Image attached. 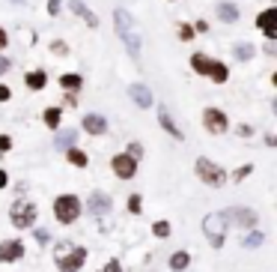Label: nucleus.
<instances>
[{"instance_id":"obj_6","label":"nucleus","mask_w":277,"mask_h":272,"mask_svg":"<svg viewBox=\"0 0 277 272\" xmlns=\"http://www.w3.org/2000/svg\"><path fill=\"white\" fill-rule=\"evenodd\" d=\"M227 218L220 215V212H215V215H206V221H203V231H206V237L212 239V245L215 248H220L224 245V239H227Z\"/></svg>"},{"instance_id":"obj_2","label":"nucleus","mask_w":277,"mask_h":272,"mask_svg":"<svg viewBox=\"0 0 277 272\" xmlns=\"http://www.w3.org/2000/svg\"><path fill=\"white\" fill-rule=\"evenodd\" d=\"M54 260H57V269L60 272H78L87 263V248L84 245L63 242V245H57V251H54Z\"/></svg>"},{"instance_id":"obj_31","label":"nucleus","mask_w":277,"mask_h":272,"mask_svg":"<svg viewBox=\"0 0 277 272\" xmlns=\"http://www.w3.org/2000/svg\"><path fill=\"white\" fill-rule=\"evenodd\" d=\"M51 51H54V54H69V45H66V42H60V39H57V42H54V45H51Z\"/></svg>"},{"instance_id":"obj_35","label":"nucleus","mask_w":277,"mask_h":272,"mask_svg":"<svg viewBox=\"0 0 277 272\" xmlns=\"http://www.w3.org/2000/svg\"><path fill=\"white\" fill-rule=\"evenodd\" d=\"M101 272H123L120 269V263H117V260H110V263H104V269Z\"/></svg>"},{"instance_id":"obj_30","label":"nucleus","mask_w":277,"mask_h":272,"mask_svg":"<svg viewBox=\"0 0 277 272\" xmlns=\"http://www.w3.org/2000/svg\"><path fill=\"white\" fill-rule=\"evenodd\" d=\"M9 150H12V138L0 135V153H9Z\"/></svg>"},{"instance_id":"obj_18","label":"nucleus","mask_w":277,"mask_h":272,"mask_svg":"<svg viewBox=\"0 0 277 272\" xmlns=\"http://www.w3.org/2000/svg\"><path fill=\"white\" fill-rule=\"evenodd\" d=\"M66 159H69L75 168H87V162H90V159H87V153H84L81 147H69V150H66Z\"/></svg>"},{"instance_id":"obj_22","label":"nucleus","mask_w":277,"mask_h":272,"mask_svg":"<svg viewBox=\"0 0 277 272\" xmlns=\"http://www.w3.org/2000/svg\"><path fill=\"white\" fill-rule=\"evenodd\" d=\"M217 15H220V21H227V24H230V21H236V18H239V9H236L233 3H217Z\"/></svg>"},{"instance_id":"obj_10","label":"nucleus","mask_w":277,"mask_h":272,"mask_svg":"<svg viewBox=\"0 0 277 272\" xmlns=\"http://www.w3.org/2000/svg\"><path fill=\"white\" fill-rule=\"evenodd\" d=\"M21 257H24V242H18V239L0 242V263H15Z\"/></svg>"},{"instance_id":"obj_17","label":"nucleus","mask_w":277,"mask_h":272,"mask_svg":"<svg viewBox=\"0 0 277 272\" xmlns=\"http://www.w3.org/2000/svg\"><path fill=\"white\" fill-rule=\"evenodd\" d=\"M69 6H72V12H75V15H81V18H84V21H87V24H90L92 30H95V27H98V18H95V15H92V12H90V6H84V3H81V0H72V3H69Z\"/></svg>"},{"instance_id":"obj_29","label":"nucleus","mask_w":277,"mask_h":272,"mask_svg":"<svg viewBox=\"0 0 277 272\" xmlns=\"http://www.w3.org/2000/svg\"><path fill=\"white\" fill-rule=\"evenodd\" d=\"M191 36H194V27H191V24H179V39H182V42H188Z\"/></svg>"},{"instance_id":"obj_9","label":"nucleus","mask_w":277,"mask_h":272,"mask_svg":"<svg viewBox=\"0 0 277 272\" xmlns=\"http://www.w3.org/2000/svg\"><path fill=\"white\" fill-rule=\"evenodd\" d=\"M227 221H233V224H242V228H253L256 224V212L253 209H247V206H233V209H227V212H220Z\"/></svg>"},{"instance_id":"obj_16","label":"nucleus","mask_w":277,"mask_h":272,"mask_svg":"<svg viewBox=\"0 0 277 272\" xmlns=\"http://www.w3.org/2000/svg\"><path fill=\"white\" fill-rule=\"evenodd\" d=\"M128 96L140 105V108H149V105H152V93H149L146 84H131V87H128Z\"/></svg>"},{"instance_id":"obj_14","label":"nucleus","mask_w":277,"mask_h":272,"mask_svg":"<svg viewBox=\"0 0 277 272\" xmlns=\"http://www.w3.org/2000/svg\"><path fill=\"white\" fill-rule=\"evenodd\" d=\"M206 78H212L215 84H227V78H230V69L224 60H209V66H206Z\"/></svg>"},{"instance_id":"obj_20","label":"nucleus","mask_w":277,"mask_h":272,"mask_svg":"<svg viewBox=\"0 0 277 272\" xmlns=\"http://www.w3.org/2000/svg\"><path fill=\"white\" fill-rule=\"evenodd\" d=\"M24 81H27V87H30V90H42V87L48 84V78H45V72H42V69L27 72V78H24Z\"/></svg>"},{"instance_id":"obj_38","label":"nucleus","mask_w":277,"mask_h":272,"mask_svg":"<svg viewBox=\"0 0 277 272\" xmlns=\"http://www.w3.org/2000/svg\"><path fill=\"white\" fill-rule=\"evenodd\" d=\"M6 42H9V36H6V30L0 27V48H6Z\"/></svg>"},{"instance_id":"obj_25","label":"nucleus","mask_w":277,"mask_h":272,"mask_svg":"<svg viewBox=\"0 0 277 272\" xmlns=\"http://www.w3.org/2000/svg\"><path fill=\"white\" fill-rule=\"evenodd\" d=\"M45 123H48L51 129H60V123H63V111H60V108H48V111H45Z\"/></svg>"},{"instance_id":"obj_5","label":"nucleus","mask_w":277,"mask_h":272,"mask_svg":"<svg viewBox=\"0 0 277 272\" xmlns=\"http://www.w3.org/2000/svg\"><path fill=\"white\" fill-rule=\"evenodd\" d=\"M194 170H197V176L206 183V186H224L227 183V170L215 165V162H209V159H197L194 162Z\"/></svg>"},{"instance_id":"obj_19","label":"nucleus","mask_w":277,"mask_h":272,"mask_svg":"<svg viewBox=\"0 0 277 272\" xmlns=\"http://www.w3.org/2000/svg\"><path fill=\"white\" fill-rule=\"evenodd\" d=\"M60 87H63V90H81V87H84V78H81L78 72L60 75Z\"/></svg>"},{"instance_id":"obj_32","label":"nucleus","mask_w":277,"mask_h":272,"mask_svg":"<svg viewBox=\"0 0 277 272\" xmlns=\"http://www.w3.org/2000/svg\"><path fill=\"white\" fill-rule=\"evenodd\" d=\"M128 209H131V212H140V198H137V195L128 198Z\"/></svg>"},{"instance_id":"obj_15","label":"nucleus","mask_w":277,"mask_h":272,"mask_svg":"<svg viewBox=\"0 0 277 272\" xmlns=\"http://www.w3.org/2000/svg\"><path fill=\"white\" fill-rule=\"evenodd\" d=\"M84 132H90V135H104V132H107V120H104L101 114H87V117H84Z\"/></svg>"},{"instance_id":"obj_27","label":"nucleus","mask_w":277,"mask_h":272,"mask_svg":"<svg viewBox=\"0 0 277 272\" xmlns=\"http://www.w3.org/2000/svg\"><path fill=\"white\" fill-rule=\"evenodd\" d=\"M152 231H155V237H167V234H170V224H167V221H155Z\"/></svg>"},{"instance_id":"obj_12","label":"nucleus","mask_w":277,"mask_h":272,"mask_svg":"<svg viewBox=\"0 0 277 272\" xmlns=\"http://www.w3.org/2000/svg\"><path fill=\"white\" fill-rule=\"evenodd\" d=\"M110 206H114L110 195H101V192H95L90 201H87V209L95 212V215H107V212H110Z\"/></svg>"},{"instance_id":"obj_37","label":"nucleus","mask_w":277,"mask_h":272,"mask_svg":"<svg viewBox=\"0 0 277 272\" xmlns=\"http://www.w3.org/2000/svg\"><path fill=\"white\" fill-rule=\"evenodd\" d=\"M194 30H197V33H206V30H209V24H206V21H197V24H194Z\"/></svg>"},{"instance_id":"obj_24","label":"nucleus","mask_w":277,"mask_h":272,"mask_svg":"<svg viewBox=\"0 0 277 272\" xmlns=\"http://www.w3.org/2000/svg\"><path fill=\"white\" fill-rule=\"evenodd\" d=\"M75 138H78V132H75V129H63L60 135H57V147H66V150H69V147H75Z\"/></svg>"},{"instance_id":"obj_28","label":"nucleus","mask_w":277,"mask_h":272,"mask_svg":"<svg viewBox=\"0 0 277 272\" xmlns=\"http://www.w3.org/2000/svg\"><path fill=\"white\" fill-rule=\"evenodd\" d=\"M245 245H247V248H256V245H262V234H247V237H245Z\"/></svg>"},{"instance_id":"obj_36","label":"nucleus","mask_w":277,"mask_h":272,"mask_svg":"<svg viewBox=\"0 0 277 272\" xmlns=\"http://www.w3.org/2000/svg\"><path fill=\"white\" fill-rule=\"evenodd\" d=\"M9 66H12V63H9V60L0 54V75H3V72H9Z\"/></svg>"},{"instance_id":"obj_11","label":"nucleus","mask_w":277,"mask_h":272,"mask_svg":"<svg viewBox=\"0 0 277 272\" xmlns=\"http://www.w3.org/2000/svg\"><path fill=\"white\" fill-rule=\"evenodd\" d=\"M274 21H277V9H274V6H268V9H262V12L256 15V27L268 36V39H274V36H277Z\"/></svg>"},{"instance_id":"obj_34","label":"nucleus","mask_w":277,"mask_h":272,"mask_svg":"<svg viewBox=\"0 0 277 272\" xmlns=\"http://www.w3.org/2000/svg\"><path fill=\"white\" fill-rule=\"evenodd\" d=\"M9 96H12V90L6 84H0V102H9Z\"/></svg>"},{"instance_id":"obj_1","label":"nucleus","mask_w":277,"mask_h":272,"mask_svg":"<svg viewBox=\"0 0 277 272\" xmlns=\"http://www.w3.org/2000/svg\"><path fill=\"white\" fill-rule=\"evenodd\" d=\"M114 24H117V36L123 39L125 51L137 60V57H140V33H137V24H134L131 12H128V9H117V12H114Z\"/></svg>"},{"instance_id":"obj_26","label":"nucleus","mask_w":277,"mask_h":272,"mask_svg":"<svg viewBox=\"0 0 277 272\" xmlns=\"http://www.w3.org/2000/svg\"><path fill=\"white\" fill-rule=\"evenodd\" d=\"M250 54H253V45H236V57L239 60H247Z\"/></svg>"},{"instance_id":"obj_4","label":"nucleus","mask_w":277,"mask_h":272,"mask_svg":"<svg viewBox=\"0 0 277 272\" xmlns=\"http://www.w3.org/2000/svg\"><path fill=\"white\" fill-rule=\"evenodd\" d=\"M39 218V206L33 201H15L9 209V221L15 228H33V221Z\"/></svg>"},{"instance_id":"obj_3","label":"nucleus","mask_w":277,"mask_h":272,"mask_svg":"<svg viewBox=\"0 0 277 272\" xmlns=\"http://www.w3.org/2000/svg\"><path fill=\"white\" fill-rule=\"evenodd\" d=\"M81 209H84V204H81L75 195H60V198L54 201V215H57L60 224H75V221L81 218Z\"/></svg>"},{"instance_id":"obj_21","label":"nucleus","mask_w":277,"mask_h":272,"mask_svg":"<svg viewBox=\"0 0 277 272\" xmlns=\"http://www.w3.org/2000/svg\"><path fill=\"white\" fill-rule=\"evenodd\" d=\"M209 60H212V57H206L203 51H194V54H191V66H194V72H197V75H206Z\"/></svg>"},{"instance_id":"obj_7","label":"nucleus","mask_w":277,"mask_h":272,"mask_svg":"<svg viewBox=\"0 0 277 272\" xmlns=\"http://www.w3.org/2000/svg\"><path fill=\"white\" fill-rule=\"evenodd\" d=\"M203 126L212 132V135H224L230 129V117L220 111V108H206L203 111Z\"/></svg>"},{"instance_id":"obj_39","label":"nucleus","mask_w":277,"mask_h":272,"mask_svg":"<svg viewBox=\"0 0 277 272\" xmlns=\"http://www.w3.org/2000/svg\"><path fill=\"white\" fill-rule=\"evenodd\" d=\"M6 183H9V176H6V170H0V189H6Z\"/></svg>"},{"instance_id":"obj_23","label":"nucleus","mask_w":277,"mask_h":272,"mask_svg":"<svg viewBox=\"0 0 277 272\" xmlns=\"http://www.w3.org/2000/svg\"><path fill=\"white\" fill-rule=\"evenodd\" d=\"M188 263H191V254H188V251H176V254L170 257V269H176V272L188 269Z\"/></svg>"},{"instance_id":"obj_13","label":"nucleus","mask_w":277,"mask_h":272,"mask_svg":"<svg viewBox=\"0 0 277 272\" xmlns=\"http://www.w3.org/2000/svg\"><path fill=\"white\" fill-rule=\"evenodd\" d=\"M158 123H161V129H164L167 135H173L176 141H182V129L173 123V117H170V111H167L164 105H158Z\"/></svg>"},{"instance_id":"obj_33","label":"nucleus","mask_w":277,"mask_h":272,"mask_svg":"<svg viewBox=\"0 0 277 272\" xmlns=\"http://www.w3.org/2000/svg\"><path fill=\"white\" fill-rule=\"evenodd\" d=\"M48 12L51 15H60V0H48Z\"/></svg>"},{"instance_id":"obj_8","label":"nucleus","mask_w":277,"mask_h":272,"mask_svg":"<svg viewBox=\"0 0 277 272\" xmlns=\"http://www.w3.org/2000/svg\"><path fill=\"white\" fill-rule=\"evenodd\" d=\"M110 168H114V173H117L120 179H131V176L137 173V159L128 156V153H120V156L110 159Z\"/></svg>"}]
</instances>
